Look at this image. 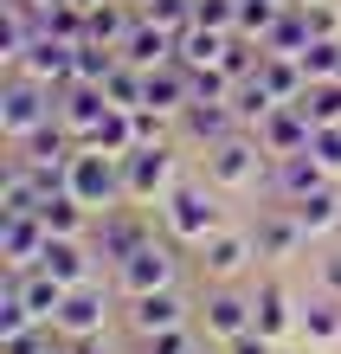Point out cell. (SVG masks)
<instances>
[{
  "mask_svg": "<svg viewBox=\"0 0 341 354\" xmlns=\"http://www.w3.org/2000/svg\"><path fill=\"white\" fill-rule=\"evenodd\" d=\"M251 303H258V328H264L270 342H284L290 328H303V316H296L290 297H284V283H258V297H251Z\"/></svg>",
  "mask_w": 341,
  "mask_h": 354,
  "instance_id": "obj_24",
  "label": "cell"
},
{
  "mask_svg": "<svg viewBox=\"0 0 341 354\" xmlns=\"http://www.w3.org/2000/svg\"><path fill=\"white\" fill-rule=\"evenodd\" d=\"M142 19V7H129V0H91V39H103V46L122 52V39H129V26Z\"/></svg>",
  "mask_w": 341,
  "mask_h": 354,
  "instance_id": "obj_23",
  "label": "cell"
},
{
  "mask_svg": "<svg viewBox=\"0 0 341 354\" xmlns=\"http://www.w3.org/2000/svg\"><path fill=\"white\" fill-rule=\"evenodd\" d=\"M77 348H84V354H103V348H97V342H77Z\"/></svg>",
  "mask_w": 341,
  "mask_h": 354,
  "instance_id": "obj_44",
  "label": "cell"
},
{
  "mask_svg": "<svg viewBox=\"0 0 341 354\" xmlns=\"http://www.w3.org/2000/svg\"><path fill=\"white\" fill-rule=\"evenodd\" d=\"M187 322V303L174 290H148V297H129V328L136 335H161V328H181Z\"/></svg>",
  "mask_w": 341,
  "mask_h": 354,
  "instance_id": "obj_17",
  "label": "cell"
},
{
  "mask_svg": "<svg viewBox=\"0 0 341 354\" xmlns=\"http://www.w3.org/2000/svg\"><path fill=\"white\" fill-rule=\"evenodd\" d=\"M200 316H206V335L232 342V335H245V328H258V303L239 297L232 283H212V297L200 303Z\"/></svg>",
  "mask_w": 341,
  "mask_h": 354,
  "instance_id": "obj_12",
  "label": "cell"
},
{
  "mask_svg": "<svg viewBox=\"0 0 341 354\" xmlns=\"http://www.w3.org/2000/svg\"><path fill=\"white\" fill-rule=\"evenodd\" d=\"M122 65L116 46H103V39H84L77 46V65H71V84H110V71Z\"/></svg>",
  "mask_w": 341,
  "mask_h": 354,
  "instance_id": "obj_28",
  "label": "cell"
},
{
  "mask_svg": "<svg viewBox=\"0 0 341 354\" xmlns=\"http://www.w3.org/2000/svg\"><path fill=\"white\" fill-rule=\"evenodd\" d=\"M103 322H110V297H103L97 283H77V290H65V303H58L52 335H65V342H97Z\"/></svg>",
  "mask_w": 341,
  "mask_h": 354,
  "instance_id": "obj_7",
  "label": "cell"
},
{
  "mask_svg": "<svg viewBox=\"0 0 341 354\" xmlns=\"http://www.w3.org/2000/svg\"><path fill=\"white\" fill-rule=\"evenodd\" d=\"M46 219L39 213H0V258H7V270L19 277V270H39V258H46Z\"/></svg>",
  "mask_w": 341,
  "mask_h": 354,
  "instance_id": "obj_9",
  "label": "cell"
},
{
  "mask_svg": "<svg viewBox=\"0 0 341 354\" xmlns=\"http://www.w3.org/2000/svg\"><path fill=\"white\" fill-rule=\"evenodd\" d=\"M303 116L315 122V129L341 122V77H329V84H309V97H303Z\"/></svg>",
  "mask_w": 341,
  "mask_h": 354,
  "instance_id": "obj_33",
  "label": "cell"
},
{
  "mask_svg": "<svg viewBox=\"0 0 341 354\" xmlns=\"http://www.w3.org/2000/svg\"><path fill=\"white\" fill-rule=\"evenodd\" d=\"M0 213H39V187H33L26 155H13L7 174H0Z\"/></svg>",
  "mask_w": 341,
  "mask_h": 354,
  "instance_id": "obj_27",
  "label": "cell"
},
{
  "mask_svg": "<svg viewBox=\"0 0 341 354\" xmlns=\"http://www.w3.org/2000/svg\"><path fill=\"white\" fill-rule=\"evenodd\" d=\"M167 58H181V32L155 26V19H136V26H129V39H122V65L155 71V65H167Z\"/></svg>",
  "mask_w": 341,
  "mask_h": 354,
  "instance_id": "obj_13",
  "label": "cell"
},
{
  "mask_svg": "<svg viewBox=\"0 0 341 354\" xmlns=\"http://www.w3.org/2000/svg\"><path fill=\"white\" fill-rule=\"evenodd\" d=\"M251 239H258V258H296V252L309 245L303 219H296L290 206H284V213H264V219H258V232H251Z\"/></svg>",
  "mask_w": 341,
  "mask_h": 354,
  "instance_id": "obj_18",
  "label": "cell"
},
{
  "mask_svg": "<svg viewBox=\"0 0 341 354\" xmlns=\"http://www.w3.org/2000/svg\"><path fill=\"white\" fill-rule=\"evenodd\" d=\"M39 219H46L52 239H84V225H91V206H84L77 194H52L46 206H39Z\"/></svg>",
  "mask_w": 341,
  "mask_h": 354,
  "instance_id": "obj_25",
  "label": "cell"
},
{
  "mask_svg": "<svg viewBox=\"0 0 341 354\" xmlns=\"http://www.w3.org/2000/svg\"><path fill=\"white\" fill-rule=\"evenodd\" d=\"M322 290H329V297H341V252L322 258Z\"/></svg>",
  "mask_w": 341,
  "mask_h": 354,
  "instance_id": "obj_43",
  "label": "cell"
},
{
  "mask_svg": "<svg viewBox=\"0 0 341 354\" xmlns=\"http://www.w3.org/2000/svg\"><path fill=\"white\" fill-rule=\"evenodd\" d=\"M225 354H277V342L264 335V328H245V335H232Z\"/></svg>",
  "mask_w": 341,
  "mask_h": 354,
  "instance_id": "obj_42",
  "label": "cell"
},
{
  "mask_svg": "<svg viewBox=\"0 0 341 354\" xmlns=\"http://www.w3.org/2000/svg\"><path fill=\"white\" fill-rule=\"evenodd\" d=\"M39 270H52L65 290H77V283H91V252H84V239H46Z\"/></svg>",
  "mask_w": 341,
  "mask_h": 354,
  "instance_id": "obj_22",
  "label": "cell"
},
{
  "mask_svg": "<svg viewBox=\"0 0 341 354\" xmlns=\"http://www.w3.org/2000/svg\"><path fill=\"white\" fill-rule=\"evenodd\" d=\"M258 142L270 149V161H284V155H303L309 142H315V122L303 116V103H277V110L258 122Z\"/></svg>",
  "mask_w": 341,
  "mask_h": 354,
  "instance_id": "obj_11",
  "label": "cell"
},
{
  "mask_svg": "<svg viewBox=\"0 0 341 354\" xmlns=\"http://www.w3.org/2000/svg\"><path fill=\"white\" fill-rule=\"evenodd\" d=\"M194 354H200V348H194Z\"/></svg>",
  "mask_w": 341,
  "mask_h": 354,
  "instance_id": "obj_48",
  "label": "cell"
},
{
  "mask_svg": "<svg viewBox=\"0 0 341 354\" xmlns=\"http://www.w3.org/2000/svg\"><path fill=\"white\" fill-rule=\"evenodd\" d=\"M303 335H309V342H341V297H329V290H322V297L303 309Z\"/></svg>",
  "mask_w": 341,
  "mask_h": 354,
  "instance_id": "obj_31",
  "label": "cell"
},
{
  "mask_svg": "<svg viewBox=\"0 0 341 354\" xmlns=\"http://www.w3.org/2000/svg\"><path fill=\"white\" fill-rule=\"evenodd\" d=\"M148 354H194V335H187V322L181 328H161V335H142Z\"/></svg>",
  "mask_w": 341,
  "mask_h": 354,
  "instance_id": "obj_41",
  "label": "cell"
},
{
  "mask_svg": "<svg viewBox=\"0 0 341 354\" xmlns=\"http://www.w3.org/2000/svg\"><path fill=\"white\" fill-rule=\"evenodd\" d=\"M0 354H52V328H19L0 342Z\"/></svg>",
  "mask_w": 341,
  "mask_h": 354,
  "instance_id": "obj_40",
  "label": "cell"
},
{
  "mask_svg": "<svg viewBox=\"0 0 341 354\" xmlns=\"http://www.w3.org/2000/svg\"><path fill=\"white\" fill-rule=\"evenodd\" d=\"M303 13H309L315 39H341V7H335V0H303Z\"/></svg>",
  "mask_w": 341,
  "mask_h": 354,
  "instance_id": "obj_37",
  "label": "cell"
},
{
  "mask_svg": "<svg viewBox=\"0 0 341 354\" xmlns=\"http://www.w3.org/2000/svg\"><path fill=\"white\" fill-rule=\"evenodd\" d=\"M116 283H122V297H148V290H174V252H167L161 239L136 245V252L116 264Z\"/></svg>",
  "mask_w": 341,
  "mask_h": 354,
  "instance_id": "obj_8",
  "label": "cell"
},
{
  "mask_svg": "<svg viewBox=\"0 0 341 354\" xmlns=\"http://www.w3.org/2000/svg\"><path fill=\"white\" fill-rule=\"evenodd\" d=\"M309 39H315V32H309V13H303V7H290V13L277 19L270 32H264V52H284V58H303V52H309Z\"/></svg>",
  "mask_w": 341,
  "mask_h": 354,
  "instance_id": "obj_29",
  "label": "cell"
},
{
  "mask_svg": "<svg viewBox=\"0 0 341 354\" xmlns=\"http://www.w3.org/2000/svg\"><path fill=\"white\" fill-rule=\"evenodd\" d=\"M251 258H258V239H245V232H212L200 245V277L206 283H232V277H245Z\"/></svg>",
  "mask_w": 341,
  "mask_h": 354,
  "instance_id": "obj_10",
  "label": "cell"
},
{
  "mask_svg": "<svg viewBox=\"0 0 341 354\" xmlns=\"http://www.w3.org/2000/svg\"><path fill=\"white\" fill-rule=\"evenodd\" d=\"M194 19L219 26V32H239V0H194Z\"/></svg>",
  "mask_w": 341,
  "mask_h": 354,
  "instance_id": "obj_36",
  "label": "cell"
},
{
  "mask_svg": "<svg viewBox=\"0 0 341 354\" xmlns=\"http://www.w3.org/2000/svg\"><path fill=\"white\" fill-rule=\"evenodd\" d=\"M296 7H303V0H296Z\"/></svg>",
  "mask_w": 341,
  "mask_h": 354,
  "instance_id": "obj_47",
  "label": "cell"
},
{
  "mask_svg": "<svg viewBox=\"0 0 341 354\" xmlns=\"http://www.w3.org/2000/svg\"><path fill=\"white\" fill-rule=\"evenodd\" d=\"M84 149H103V155H129V149H136V110H116V103H110V116H103L97 129L84 136Z\"/></svg>",
  "mask_w": 341,
  "mask_h": 354,
  "instance_id": "obj_26",
  "label": "cell"
},
{
  "mask_svg": "<svg viewBox=\"0 0 341 354\" xmlns=\"http://www.w3.org/2000/svg\"><path fill=\"white\" fill-rule=\"evenodd\" d=\"M270 180H277V194H284V200H303V194H315V187H329L335 174L303 149V155H284V161H277V174H270Z\"/></svg>",
  "mask_w": 341,
  "mask_h": 354,
  "instance_id": "obj_20",
  "label": "cell"
},
{
  "mask_svg": "<svg viewBox=\"0 0 341 354\" xmlns=\"http://www.w3.org/2000/svg\"><path fill=\"white\" fill-rule=\"evenodd\" d=\"M142 19H155V26H167V32H187L194 26V0H148Z\"/></svg>",
  "mask_w": 341,
  "mask_h": 354,
  "instance_id": "obj_35",
  "label": "cell"
},
{
  "mask_svg": "<svg viewBox=\"0 0 341 354\" xmlns=\"http://www.w3.org/2000/svg\"><path fill=\"white\" fill-rule=\"evenodd\" d=\"M161 219H167V239H181V245H206L212 232H225V206H219V194L187 187V180L161 200Z\"/></svg>",
  "mask_w": 341,
  "mask_h": 354,
  "instance_id": "obj_1",
  "label": "cell"
},
{
  "mask_svg": "<svg viewBox=\"0 0 341 354\" xmlns=\"http://www.w3.org/2000/svg\"><path fill=\"white\" fill-rule=\"evenodd\" d=\"M174 149H129L122 155V194H129V206H161L167 194H174Z\"/></svg>",
  "mask_w": 341,
  "mask_h": 354,
  "instance_id": "obj_5",
  "label": "cell"
},
{
  "mask_svg": "<svg viewBox=\"0 0 341 354\" xmlns=\"http://www.w3.org/2000/svg\"><path fill=\"white\" fill-rule=\"evenodd\" d=\"M232 39H239V32H219V26H200V19H194V26L181 32V65H187V71H212V65H225Z\"/></svg>",
  "mask_w": 341,
  "mask_h": 354,
  "instance_id": "obj_19",
  "label": "cell"
},
{
  "mask_svg": "<svg viewBox=\"0 0 341 354\" xmlns=\"http://www.w3.org/2000/svg\"><path fill=\"white\" fill-rule=\"evenodd\" d=\"M71 194L91 206V213H110V206H122L129 194H122V155H103V149H84L71 155Z\"/></svg>",
  "mask_w": 341,
  "mask_h": 354,
  "instance_id": "obj_4",
  "label": "cell"
},
{
  "mask_svg": "<svg viewBox=\"0 0 341 354\" xmlns=\"http://www.w3.org/2000/svg\"><path fill=\"white\" fill-rule=\"evenodd\" d=\"M303 71H309V84H329V77H341V39H309Z\"/></svg>",
  "mask_w": 341,
  "mask_h": 354,
  "instance_id": "obj_34",
  "label": "cell"
},
{
  "mask_svg": "<svg viewBox=\"0 0 341 354\" xmlns=\"http://www.w3.org/2000/svg\"><path fill=\"white\" fill-rule=\"evenodd\" d=\"M290 213L303 219V232H309V239H329L335 225H341V187H335V180H329V187H315V194L290 200Z\"/></svg>",
  "mask_w": 341,
  "mask_h": 354,
  "instance_id": "obj_21",
  "label": "cell"
},
{
  "mask_svg": "<svg viewBox=\"0 0 341 354\" xmlns=\"http://www.w3.org/2000/svg\"><path fill=\"white\" fill-rule=\"evenodd\" d=\"M264 161H270V149L258 142V129H239V136H225V142L206 149V174H212V187L239 194V187H258L264 180Z\"/></svg>",
  "mask_w": 341,
  "mask_h": 354,
  "instance_id": "obj_3",
  "label": "cell"
},
{
  "mask_svg": "<svg viewBox=\"0 0 341 354\" xmlns=\"http://www.w3.org/2000/svg\"><path fill=\"white\" fill-rule=\"evenodd\" d=\"M161 142H167V116L142 103V110H136V149H161Z\"/></svg>",
  "mask_w": 341,
  "mask_h": 354,
  "instance_id": "obj_38",
  "label": "cell"
},
{
  "mask_svg": "<svg viewBox=\"0 0 341 354\" xmlns=\"http://www.w3.org/2000/svg\"><path fill=\"white\" fill-rule=\"evenodd\" d=\"M284 13H290V0H239V39H258V46H264V32Z\"/></svg>",
  "mask_w": 341,
  "mask_h": 354,
  "instance_id": "obj_30",
  "label": "cell"
},
{
  "mask_svg": "<svg viewBox=\"0 0 341 354\" xmlns=\"http://www.w3.org/2000/svg\"><path fill=\"white\" fill-rule=\"evenodd\" d=\"M309 155L322 161L329 174H341V122H329V129H315V142H309Z\"/></svg>",
  "mask_w": 341,
  "mask_h": 354,
  "instance_id": "obj_39",
  "label": "cell"
},
{
  "mask_svg": "<svg viewBox=\"0 0 341 354\" xmlns=\"http://www.w3.org/2000/svg\"><path fill=\"white\" fill-rule=\"evenodd\" d=\"M103 116H110V97H103V84H65V91H58V122H65L77 142L91 136Z\"/></svg>",
  "mask_w": 341,
  "mask_h": 354,
  "instance_id": "obj_15",
  "label": "cell"
},
{
  "mask_svg": "<svg viewBox=\"0 0 341 354\" xmlns=\"http://www.w3.org/2000/svg\"><path fill=\"white\" fill-rule=\"evenodd\" d=\"M181 122H187V136H194V142H206V149L245 129V122H239V110H232V97H194Z\"/></svg>",
  "mask_w": 341,
  "mask_h": 354,
  "instance_id": "obj_14",
  "label": "cell"
},
{
  "mask_svg": "<svg viewBox=\"0 0 341 354\" xmlns=\"http://www.w3.org/2000/svg\"><path fill=\"white\" fill-rule=\"evenodd\" d=\"M52 354H84V348H77V342H71V348H52Z\"/></svg>",
  "mask_w": 341,
  "mask_h": 354,
  "instance_id": "obj_45",
  "label": "cell"
},
{
  "mask_svg": "<svg viewBox=\"0 0 341 354\" xmlns=\"http://www.w3.org/2000/svg\"><path fill=\"white\" fill-rule=\"evenodd\" d=\"M136 245H148V225L129 213V200H122V206H110V213H103V225H97V252L110 258V264H122Z\"/></svg>",
  "mask_w": 341,
  "mask_h": 354,
  "instance_id": "obj_16",
  "label": "cell"
},
{
  "mask_svg": "<svg viewBox=\"0 0 341 354\" xmlns=\"http://www.w3.org/2000/svg\"><path fill=\"white\" fill-rule=\"evenodd\" d=\"M232 110H239V122H245V129H258V122H264V116L277 110V97H270V91L258 84V77H245V84L232 91Z\"/></svg>",
  "mask_w": 341,
  "mask_h": 354,
  "instance_id": "obj_32",
  "label": "cell"
},
{
  "mask_svg": "<svg viewBox=\"0 0 341 354\" xmlns=\"http://www.w3.org/2000/svg\"><path fill=\"white\" fill-rule=\"evenodd\" d=\"M52 116H58V91H46L39 77H19L13 71V84L0 91V136L19 149V142H26L33 129H46Z\"/></svg>",
  "mask_w": 341,
  "mask_h": 354,
  "instance_id": "obj_2",
  "label": "cell"
},
{
  "mask_svg": "<svg viewBox=\"0 0 341 354\" xmlns=\"http://www.w3.org/2000/svg\"><path fill=\"white\" fill-rule=\"evenodd\" d=\"M71 65H77V46L39 26V32H33V46L19 52V65H13V71H19V77H39L46 91H65V84H71Z\"/></svg>",
  "mask_w": 341,
  "mask_h": 354,
  "instance_id": "obj_6",
  "label": "cell"
},
{
  "mask_svg": "<svg viewBox=\"0 0 341 354\" xmlns=\"http://www.w3.org/2000/svg\"><path fill=\"white\" fill-rule=\"evenodd\" d=\"M136 7H148V0H136Z\"/></svg>",
  "mask_w": 341,
  "mask_h": 354,
  "instance_id": "obj_46",
  "label": "cell"
}]
</instances>
